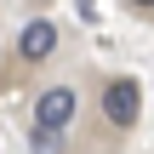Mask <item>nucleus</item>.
<instances>
[{"label":"nucleus","mask_w":154,"mask_h":154,"mask_svg":"<svg viewBox=\"0 0 154 154\" xmlns=\"http://www.w3.org/2000/svg\"><path fill=\"white\" fill-rule=\"evenodd\" d=\"M137 109H143V86L137 80H109V91H103L109 126H137Z\"/></svg>","instance_id":"1"},{"label":"nucleus","mask_w":154,"mask_h":154,"mask_svg":"<svg viewBox=\"0 0 154 154\" xmlns=\"http://www.w3.org/2000/svg\"><path fill=\"white\" fill-rule=\"evenodd\" d=\"M74 91L69 86H51V91H40V103H34V126H46V131H63L69 120H74Z\"/></svg>","instance_id":"2"},{"label":"nucleus","mask_w":154,"mask_h":154,"mask_svg":"<svg viewBox=\"0 0 154 154\" xmlns=\"http://www.w3.org/2000/svg\"><path fill=\"white\" fill-rule=\"evenodd\" d=\"M51 46H57V23H46V17H34V23H23V34H17V51H23L29 63H40V57H51Z\"/></svg>","instance_id":"3"},{"label":"nucleus","mask_w":154,"mask_h":154,"mask_svg":"<svg viewBox=\"0 0 154 154\" xmlns=\"http://www.w3.org/2000/svg\"><path fill=\"white\" fill-rule=\"evenodd\" d=\"M137 6H143V11H154V0H137Z\"/></svg>","instance_id":"4"}]
</instances>
